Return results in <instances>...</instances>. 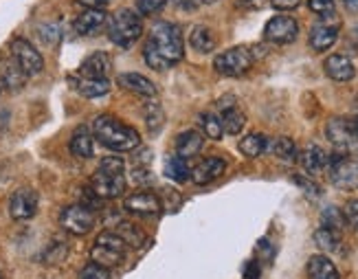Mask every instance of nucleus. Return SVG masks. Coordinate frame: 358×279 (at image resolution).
<instances>
[{
  "mask_svg": "<svg viewBox=\"0 0 358 279\" xmlns=\"http://www.w3.org/2000/svg\"><path fill=\"white\" fill-rule=\"evenodd\" d=\"M185 55V42L178 24L159 20L150 29L143 46V59L152 71H167L176 66Z\"/></svg>",
  "mask_w": 358,
  "mask_h": 279,
  "instance_id": "f257e3e1",
  "label": "nucleus"
},
{
  "mask_svg": "<svg viewBox=\"0 0 358 279\" xmlns=\"http://www.w3.org/2000/svg\"><path fill=\"white\" fill-rule=\"evenodd\" d=\"M92 136L113 152H132L141 145V134L110 115H101L92 121Z\"/></svg>",
  "mask_w": 358,
  "mask_h": 279,
  "instance_id": "f03ea898",
  "label": "nucleus"
},
{
  "mask_svg": "<svg viewBox=\"0 0 358 279\" xmlns=\"http://www.w3.org/2000/svg\"><path fill=\"white\" fill-rule=\"evenodd\" d=\"M126 163L119 157H106L99 163V169L90 180V189L99 200H110L119 198L126 192V176H123Z\"/></svg>",
  "mask_w": 358,
  "mask_h": 279,
  "instance_id": "7ed1b4c3",
  "label": "nucleus"
},
{
  "mask_svg": "<svg viewBox=\"0 0 358 279\" xmlns=\"http://www.w3.org/2000/svg\"><path fill=\"white\" fill-rule=\"evenodd\" d=\"M108 38L113 44L121 46V49H128L138 38L143 36V18L141 13L134 9H119L108 18Z\"/></svg>",
  "mask_w": 358,
  "mask_h": 279,
  "instance_id": "20e7f679",
  "label": "nucleus"
},
{
  "mask_svg": "<svg viewBox=\"0 0 358 279\" xmlns=\"http://www.w3.org/2000/svg\"><path fill=\"white\" fill-rule=\"evenodd\" d=\"M128 249L130 246L123 242V238L119 234H115V231H103V234H99V238L95 240V246L90 249V259L95 262V264L110 271L121 264Z\"/></svg>",
  "mask_w": 358,
  "mask_h": 279,
  "instance_id": "39448f33",
  "label": "nucleus"
},
{
  "mask_svg": "<svg viewBox=\"0 0 358 279\" xmlns=\"http://www.w3.org/2000/svg\"><path fill=\"white\" fill-rule=\"evenodd\" d=\"M253 64L255 55L253 49H248V46H233V49L215 55L213 59V69L224 77H240L251 71Z\"/></svg>",
  "mask_w": 358,
  "mask_h": 279,
  "instance_id": "423d86ee",
  "label": "nucleus"
},
{
  "mask_svg": "<svg viewBox=\"0 0 358 279\" xmlns=\"http://www.w3.org/2000/svg\"><path fill=\"white\" fill-rule=\"evenodd\" d=\"M95 222H97L95 211H92L90 205H84V203L71 205L59 213L62 229L69 231L73 236H86L88 231L95 227Z\"/></svg>",
  "mask_w": 358,
  "mask_h": 279,
  "instance_id": "0eeeda50",
  "label": "nucleus"
},
{
  "mask_svg": "<svg viewBox=\"0 0 358 279\" xmlns=\"http://www.w3.org/2000/svg\"><path fill=\"white\" fill-rule=\"evenodd\" d=\"M11 57L27 77H36L44 71V59L40 51L24 38H15L11 42Z\"/></svg>",
  "mask_w": 358,
  "mask_h": 279,
  "instance_id": "6e6552de",
  "label": "nucleus"
},
{
  "mask_svg": "<svg viewBox=\"0 0 358 279\" xmlns=\"http://www.w3.org/2000/svg\"><path fill=\"white\" fill-rule=\"evenodd\" d=\"M330 165V180L334 187L343 192H354L358 189V161L350 157H332L328 161Z\"/></svg>",
  "mask_w": 358,
  "mask_h": 279,
  "instance_id": "1a4fd4ad",
  "label": "nucleus"
},
{
  "mask_svg": "<svg viewBox=\"0 0 358 279\" xmlns=\"http://www.w3.org/2000/svg\"><path fill=\"white\" fill-rule=\"evenodd\" d=\"M299 36V22L290 15H275L264 27V40L271 44H292Z\"/></svg>",
  "mask_w": 358,
  "mask_h": 279,
  "instance_id": "9d476101",
  "label": "nucleus"
},
{
  "mask_svg": "<svg viewBox=\"0 0 358 279\" xmlns=\"http://www.w3.org/2000/svg\"><path fill=\"white\" fill-rule=\"evenodd\" d=\"M336 18V15H334ZM334 18H321L313 29H310V36H308V44L310 49L317 51V53H325L330 51L332 46L338 40V31H341V22Z\"/></svg>",
  "mask_w": 358,
  "mask_h": 279,
  "instance_id": "9b49d317",
  "label": "nucleus"
},
{
  "mask_svg": "<svg viewBox=\"0 0 358 279\" xmlns=\"http://www.w3.org/2000/svg\"><path fill=\"white\" fill-rule=\"evenodd\" d=\"M40 207V196L31 187H20L15 189L11 200H9V215L13 220H31L38 213Z\"/></svg>",
  "mask_w": 358,
  "mask_h": 279,
  "instance_id": "f8f14e48",
  "label": "nucleus"
},
{
  "mask_svg": "<svg viewBox=\"0 0 358 279\" xmlns=\"http://www.w3.org/2000/svg\"><path fill=\"white\" fill-rule=\"evenodd\" d=\"M325 134H328L330 143L338 150V152H352L358 148V136L354 134V130L350 128L348 119H330L328 128H325Z\"/></svg>",
  "mask_w": 358,
  "mask_h": 279,
  "instance_id": "ddd939ff",
  "label": "nucleus"
},
{
  "mask_svg": "<svg viewBox=\"0 0 358 279\" xmlns=\"http://www.w3.org/2000/svg\"><path fill=\"white\" fill-rule=\"evenodd\" d=\"M123 205H126V211H130L134 215H145V218H152V215H159L163 211L161 198L157 194L148 192V189L128 196Z\"/></svg>",
  "mask_w": 358,
  "mask_h": 279,
  "instance_id": "4468645a",
  "label": "nucleus"
},
{
  "mask_svg": "<svg viewBox=\"0 0 358 279\" xmlns=\"http://www.w3.org/2000/svg\"><path fill=\"white\" fill-rule=\"evenodd\" d=\"M113 71L110 57H108L103 51H95L90 53L80 66V77H88V80H108V75Z\"/></svg>",
  "mask_w": 358,
  "mask_h": 279,
  "instance_id": "2eb2a0df",
  "label": "nucleus"
},
{
  "mask_svg": "<svg viewBox=\"0 0 358 279\" xmlns=\"http://www.w3.org/2000/svg\"><path fill=\"white\" fill-rule=\"evenodd\" d=\"M224 169H227L224 159H220V157H209L205 161H200L192 169V183L200 185V187H202V185H209V183L220 178L224 174Z\"/></svg>",
  "mask_w": 358,
  "mask_h": 279,
  "instance_id": "dca6fc26",
  "label": "nucleus"
},
{
  "mask_svg": "<svg viewBox=\"0 0 358 279\" xmlns=\"http://www.w3.org/2000/svg\"><path fill=\"white\" fill-rule=\"evenodd\" d=\"M323 71L334 82H350V80H354V75H356L354 62L348 55H341V53H334V55H330L328 59H325L323 62Z\"/></svg>",
  "mask_w": 358,
  "mask_h": 279,
  "instance_id": "f3484780",
  "label": "nucleus"
},
{
  "mask_svg": "<svg viewBox=\"0 0 358 279\" xmlns=\"http://www.w3.org/2000/svg\"><path fill=\"white\" fill-rule=\"evenodd\" d=\"M301 165H303V169L308 174H313V176H317V174H321L325 167H328V161H330V157L325 154V150L321 148V145H317V143H310V145H306L301 152H299V159H297Z\"/></svg>",
  "mask_w": 358,
  "mask_h": 279,
  "instance_id": "a211bd4d",
  "label": "nucleus"
},
{
  "mask_svg": "<svg viewBox=\"0 0 358 279\" xmlns=\"http://www.w3.org/2000/svg\"><path fill=\"white\" fill-rule=\"evenodd\" d=\"M117 82L121 88H126L130 92H134V95H141V97H157V84L150 82L145 75H138V73H121L117 77Z\"/></svg>",
  "mask_w": 358,
  "mask_h": 279,
  "instance_id": "6ab92c4d",
  "label": "nucleus"
},
{
  "mask_svg": "<svg viewBox=\"0 0 358 279\" xmlns=\"http://www.w3.org/2000/svg\"><path fill=\"white\" fill-rule=\"evenodd\" d=\"M106 22H108V15L103 9H86L75 18L73 29L77 36H90V34H95V31H99Z\"/></svg>",
  "mask_w": 358,
  "mask_h": 279,
  "instance_id": "aec40b11",
  "label": "nucleus"
},
{
  "mask_svg": "<svg viewBox=\"0 0 358 279\" xmlns=\"http://www.w3.org/2000/svg\"><path fill=\"white\" fill-rule=\"evenodd\" d=\"M27 82V75L20 71V66L15 64L13 57L11 59H0V86L11 90V92H18Z\"/></svg>",
  "mask_w": 358,
  "mask_h": 279,
  "instance_id": "412c9836",
  "label": "nucleus"
},
{
  "mask_svg": "<svg viewBox=\"0 0 358 279\" xmlns=\"http://www.w3.org/2000/svg\"><path fill=\"white\" fill-rule=\"evenodd\" d=\"M71 154L77 159H90L92 154H95V136L90 134V130L86 126H80L73 136H71Z\"/></svg>",
  "mask_w": 358,
  "mask_h": 279,
  "instance_id": "4be33fe9",
  "label": "nucleus"
},
{
  "mask_svg": "<svg viewBox=\"0 0 358 279\" xmlns=\"http://www.w3.org/2000/svg\"><path fill=\"white\" fill-rule=\"evenodd\" d=\"M202 145H205V136L196 130H187L176 136V154L180 159H192L200 154Z\"/></svg>",
  "mask_w": 358,
  "mask_h": 279,
  "instance_id": "5701e85b",
  "label": "nucleus"
},
{
  "mask_svg": "<svg viewBox=\"0 0 358 279\" xmlns=\"http://www.w3.org/2000/svg\"><path fill=\"white\" fill-rule=\"evenodd\" d=\"M308 277L310 279H341L336 266L328 255H313L308 259Z\"/></svg>",
  "mask_w": 358,
  "mask_h": 279,
  "instance_id": "b1692460",
  "label": "nucleus"
},
{
  "mask_svg": "<svg viewBox=\"0 0 358 279\" xmlns=\"http://www.w3.org/2000/svg\"><path fill=\"white\" fill-rule=\"evenodd\" d=\"M71 84L80 95L88 99H97L110 92V82L108 80H88V77H80V80H71Z\"/></svg>",
  "mask_w": 358,
  "mask_h": 279,
  "instance_id": "393cba45",
  "label": "nucleus"
},
{
  "mask_svg": "<svg viewBox=\"0 0 358 279\" xmlns=\"http://www.w3.org/2000/svg\"><path fill=\"white\" fill-rule=\"evenodd\" d=\"M189 44H192V49L198 51V53H211L215 49V34L205 27V24H196L192 31H189Z\"/></svg>",
  "mask_w": 358,
  "mask_h": 279,
  "instance_id": "a878e982",
  "label": "nucleus"
},
{
  "mask_svg": "<svg viewBox=\"0 0 358 279\" xmlns=\"http://www.w3.org/2000/svg\"><path fill=\"white\" fill-rule=\"evenodd\" d=\"M217 113H220V121H222L224 134L236 136V134H240L244 130V126H246V115L240 110L238 106L224 108V110H217Z\"/></svg>",
  "mask_w": 358,
  "mask_h": 279,
  "instance_id": "bb28decb",
  "label": "nucleus"
},
{
  "mask_svg": "<svg viewBox=\"0 0 358 279\" xmlns=\"http://www.w3.org/2000/svg\"><path fill=\"white\" fill-rule=\"evenodd\" d=\"M266 150H268V138H266V134H262V132H251L240 141V152L248 159H257Z\"/></svg>",
  "mask_w": 358,
  "mask_h": 279,
  "instance_id": "cd10ccee",
  "label": "nucleus"
},
{
  "mask_svg": "<svg viewBox=\"0 0 358 279\" xmlns=\"http://www.w3.org/2000/svg\"><path fill=\"white\" fill-rule=\"evenodd\" d=\"M268 150L273 152V157L284 161V163H294L299 159V150H297V143L292 141L288 136H279L275 138L273 143H268Z\"/></svg>",
  "mask_w": 358,
  "mask_h": 279,
  "instance_id": "c85d7f7f",
  "label": "nucleus"
},
{
  "mask_svg": "<svg viewBox=\"0 0 358 279\" xmlns=\"http://www.w3.org/2000/svg\"><path fill=\"white\" fill-rule=\"evenodd\" d=\"M315 242L321 251L328 253H338L341 246H343V238H341V231L328 229V227H319L315 231Z\"/></svg>",
  "mask_w": 358,
  "mask_h": 279,
  "instance_id": "c756f323",
  "label": "nucleus"
},
{
  "mask_svg": "<svg viewBox=\"0 0 358 279\" xmlns=\"http://www.w3.org/2000/svg\"><path fill=\"white\" fill-rule=\"evenodd\" d=\"M165 176L174 183H187V180H192V167L176 154V157H169L165 161Z\"/></svg>",
  "mask_w": 358,
  "mask_h": 279,
  "instance_id": "7c9ffc66",
  "label": "nucleus"
},
{
  "mask_svg": "<svg viewBox=\"0 0 358 279\" xmlns=\"http://www.w3.org/2000/svg\"><path fill=\"white\" fill-rule=\"evenodd\" d=\"M143 117H145L150 132H154V134H157L165 123V113H163L161 103H157V101H148L143 106Z\"/></svg>",
  "mask_w": 358,
  "mask_h": 279,
  "instance_id": "2f4dec72",
  "label": "nucleus"
},
{
  "mask_svg": "<svg viewBox=\"0 0 358 279\" xmlns=\"http://www.w3.org/2000/svg\"><path fill=\"white\" fill-rule=\"evenodd\" d=\"M200 128H202V132H205V136L213 138V141L222 138V134H224L222 121H220V115H217V113H205V115H200Z\"/></svg>",
  "mask_w": 358,
  "mask_h": 279,
  "instance_id": "473e14b6",
  "label": "nucleus"
},
{
  "mask_svg": "<svg viewBox=\"0 0 358 279\" xmlns=\"http://www.w3.org/2000/svg\"><path fill=\"white\" fill-rule=\"evenodd\" d=\"M115 234H119L123 238V242H126L130 249H136V246L143 244V234L138 231V227L130 224V222H121L119 227H115Z\"/></svg>",
  "mask_w": 358,
  "mask_h": 279,
  "instance_id": "72a5a7b5",
  "label": "nucleus"
},
{
  "mask_svg": "<svg viewBox=\"0 0 358 279\" xmlns=\"http://www.w3.org/2000/svg\"><path fill=\"white\" fill-rule=\"evenodd\" d=\"M321 227H328V229H334V231H341V234H343V227H345L343 211H338L336 207H328L321 213Z\"/></svg>",
  "mask_w": 358,
  "mask_h": 279,
  "instance_id": "f704fd0d",
  "label": "nucleus"
},
{
  "mask_svg": "<svg viewBox=\"0 0 358 279\" xmlns=\"http://www.w3.org/2000/svg\"><path fill=\"white\" fill-rule=\"evenodd\" d=\"M308 9L317 15H321V18H334L336 15L334 0H308Z\"/></svg>",
  "mask_w": 358,
  "mask_h": 279,
  "instance_id": "c9c22d12",
  "label": "nucleus"
},
{
  "mask_svg": "<svg viewBox=\"0 0 358 279\" xmlns=\"http://www.w3.org/2000/svg\"><path fill=\"white\" fill-rule=\"evenodd\" d=\"M77 279H110V271L95 264V262H90V264H86L80 271V277Z\"/></svg>",
  "mask_w": 358,
  "mask_h": 279,
  "instance_id": "e433bc0d",
  "label": "nucleus"
},
{
  "mask_svg": "<svg viewBox=\"0 0 358 279\" xmlns=\"http://www.w3.org/2000/svg\"><path fill=\"white\" fill-rule=\"evenodd\" d=\"M132 180L136 185H141V187H148V185L154 183V174L148 165H134L132 167Z\"/></svg>",
  "mask_w": 358,
  "mask_h": 279,
  "instance_id": "4c0bfd02",
  "label": "nucleus"
},
{
  "mask_svg": "<svg viewBox=\"0 0 358 279\" xmlns=\"http://www.w3.org/2000/svg\"><path fill=\"white\" fill-rule=\"evenodd\" d=\"M167 5V0H136V11L141 15H154Z\"/></svg>",
  "mask_w": 358,
  "mask_h": 279,
  "instance_id": "58836bf2",
  "label": "nucleus"
},
{
  "mask_svg": "<svg viewBox=\"0 0 358 279\" xmlns=\"http://www.w3.org/2000/svg\"><path fill=\"white\" fill-rule=\"evenodd\" d=\"M294 183H297L299 185V187L310 196V198H319L321 196V187H319V185L317 183H313V180H308V178H303V176H294L292 178Z\"/></svg>",
  "mask_w": 358,
  "mask_h": 279,
  "instance_id": "ea45409f",
  "label": "nucleus"
},
{
  "mask_svg": "<svg viewBox=\"0 0 358 279\" xmlns=\"http://www.w3.org/2000/svg\"><path fill=\"white\" fill-rule=\"evenodd\" d=\"M40 36L46 44H55L59 40V27L57 24H44V27H40Z\"/></svg>",
  "mask_w": 358,
  "mask_h": 279,
  "instance_id": "a19ab883",
  "label": "nucleus"
},
{
  "mask_svg": "<svg viewBox=\"0 0 358 279\" xmlns=\"http://www.w3.org/2000/svg\"><path fill=\"white\" fill-rule=\"evenodd\" d=\"M343 215H345V222L352 224L354 229H358V200H350L343 209Z\"/></svg>",
  "mask_w": 358,
  "mask_h": 279,
  "instance_id": "79ce46f5",
  "label": "nucleus"
},
{
  "mask_svg": "<svg viewBox=\"0 0 358 279\" xmlns=\"http://www.w3.org/2000/svg\"><path fill=\"white\" fill-rule=\"evenodd\" d=\"M303 0H271L273 9H277V11H292V9H297Z\"/></svg>",
  "mask_w": 358,
  "mask_h": 279,
  "instance_id": "37998d69",
  "label": "nucleus"
},
{
  "mask_svg": "<svg viewBox=\"0 0 358 279\" xmlns=\"http://www.w3.org/2000/svg\"><path fill=\"white\" fill-rule=\"evenodd\" d=\"M174 7L180 9V11H196L202 3L200 0H172Z\"/></svg>",
  "mask_w": 358,
  "mask_h": 279,
  "instance_id": "c03bdc74",
  "label": "nucleus"
},
{
  "mask_svg": "<svg viewBox=\"0 0 358 279\" xmlns=\"http://www.w3.org/2000/svg\"><path fill=\"white\" fill-rule=\"evenodd\" d=\"M75 3L84 9H106V5L110 3V0H75Z\"/></svg>",
  "mask_w": 358,
  "mask_h": 279,
  "instance_id": "a18cd8bd",
  "label": "nucleus"
},
{
  "mask_svg": "<svg viewBox=\"0 0 358 279\" xmlns=\"http://www.w3.org/2000/svg\"><path fill=\"white\" fill-rule=\"evenodd\" d=\"M259 277V264L257 262H248L244 269V279H257Z\"/></svg>",
  "mask_w": 358,
  "mask_h": 279,
  "instance_id": "49530a36",
  "label": "nucleus"
},
{
  "mask_svg": "<svg viewBox=\"0 0 358 279\" xmlns=\"http://www.w3.org/2000/svg\"><path fill=\"white\" fill-rule=\"evenodd\" d=\"M136 165H148L150 167V161L154 159V152H150V150H141V152H138L136 154Z\"/></svg>",
  "mask_w": 358,
  "mask_h": 279,
  "instance_id": "de8ad7c7",
  "label": "nucleus"
},
{
  "mask_svg": "<svg viewBox=\"0 0 358 279\" xmlns=\"http://www.w3.org/2000/svg\"><path fill=\"white\" fill-rule=\"evenodd\" d=\"M264 0H238V5L244 9H259Z\"/></svg>",
  "mask_w": 358,
  "mask_h": 279,
  "instance_id": "09e8293b",
  "label": "nucleus"
},
{
  "mask_svg": "<svg viewBox=\"0 0 358 279\" xmlns=\"http://www.w3.org/2000/svg\"><path fill=\"white\" fill-rule=\"evenodd\" d=\"M9 128V113L7 110H0V136H3Z\"/></svg>",
  "mask_w": 358,
  "mask_h": 279,
  "instance_id": "8fccbe9b",
  "label": "nucleus"
},
{
  "mask_svg": "<svg viewBox=\"0 0 358 279\" xmlns=\"http://www.w3.org/2000/svg\"><path fill=\"white\" fill-rule=\"evenodd\" d=\"M348 123H350V128L354 130V134L358 136V115H354L352 119H348Z\"/></svg>",
  "mask_w": 358,
  "mask_h": 279,
  "instance_id": "3c124183",
  "label": "nucleus"
},
{
  "mask_svg": "<svg viewBox=\"0 0 358 279\" xmlns=\"http://www.w3.org/2000/svg\"><path fill=\"white\" fill-rule=\"evenodd\" d=\"M343 3H345V7H348V9L358 11V0H343Z\"/></svg>",
  "mask_w": 358,
  "mask_h": 279,
  "instance_id": "603ef678",
  "label": "nucleus"
},
{
  "mask_svg": "<svg viewBox=\"0 0 358 279\" xmlns=\"http://www.w3.org/2000/svg\"><path fill=\"white\" fill-rule=\"evenodd\" d=\"M200 3H205V5H213V3H217V0H200Z\"/></svg>",
  "mask_w": 358,
  "mask_h": 279,
  "instance_id": "864d4df0",
  "label": "nucleus"
},
{
  "mask_svg": "<svg viewBox=\"0 0 358 279\" xmlns=\"http://www.w3.org/2000/svg\"><path fill=\"white\" fill-rule=\"evenodd\" d=\"M0 92H3V86H0Z\"/></svg>",
  "mask_w": 358,
  "mask_h": 279,
  "instance_id": "5fc2aeb1",
  "label": "nucleus"
}]
</instances>
